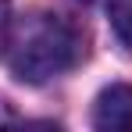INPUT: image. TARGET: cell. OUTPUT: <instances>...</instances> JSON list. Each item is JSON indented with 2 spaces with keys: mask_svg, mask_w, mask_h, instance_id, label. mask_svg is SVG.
I'll list each match as a JSON object with an SVG mask.
<instances>
[{
  "mask_svg": "<svg viewBox=\"0 0 132 132\" xmlns=\"http://www.w3.org/2000/svg\"><path fill=\"white\" fill-rule=\"evenodd\" d=\"M7 43H11V4L0 0V54L7 50Z\"/></svg>",
  "mask_w": 132,
  "mask_h": 132,
  "instance_id": "4",
  "label": "cell"
},
{
  "mask_svg": "<svg viewBox=\"0 0 132 132\" xmlns=\"http://www.w3.org/2000/svg\"><path fill=\"white\" fill-rule=\"evenodd\" d=\"M107 18L114 36L132 50V0H107Z\"/></svg>",
  "mask_w": 132,
  "mask_h": 132,
  "instance_id": "3",
  "label": "cell"
},
{
  "mask_svg": "<svg viewBox=\"0 0 132 132\" xmlns=\"http://www.w3.org/2000/svg\"><path fill=\"white\" fill-rule=\"evenodd\" d=\"M79 57V36L75 29L57 14H39L25 25L14 43L11 68L22 82H46L75 64Z\"/></svg>",
  "mask_w": 132,
  "mask_h": 132,
  "instance_id": "1",
  "label": "cell"
},
{
  "mask_svg": "<svg viewBox=\"0 0 132 132\" xmlns=\"http://www.w3.org/2000/svg\"><path fill=\"white\" fill-rule=\"evenodd\" d=\"M96 129H132V86H107L93 107Z\"/></svg>",
  "mask_w": 132,
  "mask_h": 132,
  "instance_id": "2",
  "label": "cell"
}]
</instances>
